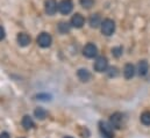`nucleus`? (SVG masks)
Wrapping results in <instances>:
<instances>
[{
	"label": "nucleus",
	"mask_w": 150,
	"mask_h": 138,
	"mask_svg": "<svg viewBox=\"0 0 150 138\" xmlns=\"http://www.w3.org/2000/svg\"><path fill=\"white\" fill-rule=\"evenodd\" d=\"M101 33L105 36H111L115 32V22L112 19H105L101 22Z\"/></svg>",
	"instance_id": "obj_1"
},
{
	"label": "nucleus",
	"mask_w": 150,
	"mask_h": 138,
	"mask_svg": "<svg viewBox=\"0 0 150 138\" xmlns=\"http://www.w3.org/2000/svg\"><path fill=\"white\" fill-rule=\"evenodd\" d=\"M99 130L103 135L104 138H113L114 137V134H113V127L111 125V123H107V122H104L101 121L99 123Z\"/></svg>",
	"instance_id": "obj_2"
},
{
	"label": "nucleus",
	"mask_w": 150,
	"mask_h": 138,
	"mask_svg": "<svg viewBox=\"0 0 150 138\" xmlns=\"http://www.w3.org/2000/svg\"><path fill=\"white\" fill-rule=\"evenodd\" d=\"M93 68L97 72H105L108 69V61L106 57L101 56V57H98L93 64Z\"/></svg>",
	"instance_id": "obj_3"
},
{
	"label": "nucleus",
	"mask_w": 150,
	"mask_h": 138,
	"mask_svg": "<svg viewBox=\"0 0 150 138\" xmlns=\"http://www.w3.org/2000/svg\"><path fill=\"white\" fill-rule=\"evenodd\" d=\"M36 42L41 48H48L52 43V37L48 33H41L36 38Z\"/></svg>",
	"instance_id": "obj_4"
},
{
	"label": "nucleus",
	"mask_w": 150,
	"mask_h": 138,
	"mask_svg": "<svg viewBox=\"0 0 150 138\" xmlns=\"http://www.w3.org/2000/svg\"><path fill=\"white\" fill-rule=\"evenodd\" d=\"M110 123L113 128L115 129H121L123 125V115L121 113H114L111 115Z\"/></svg>",
	"instance_id": "obj_5"
},
{
	"label": "nucleus",
	"mask_w": 150,
	"mask_h": 138,
	"mask_svg": "<svg viewBox=\"0 0 150 138\" xmlns=\"http://www.w3.org/2000/svg\"><path fill=\"white\" fill-rule=\"evenodd\" d=\"M83 54L87 58H94L98 55V48L93 43H87L83 49Z\"/></svg>",
	"instance_id": "obj_6"
},
{
	"label": "nucleus",
	"mask_w": 150,
	"mask_h": 138,
	"mask_svg": "<svg viewBox=\"0 0 150 138\" xmlns=\"http://www.w3.org/2000/svg\"><path fill=\"white\" fill-rule=\"evenodd\" d=\"M72 8H74V5H72L71 0H62L58 4V12L64 15L70 14L72 12Z\"/></svg>",
	"instance_id": "obj_7"
},
{
	"label": "nucleus",
	"mask_w": 150,
	"mask_h": 138,
	"mask_svg": "<svg viewBox=\"0 0 150 138\" xmlns=\"http://www.w3.org/2000/svg\"><path fill=\"white\" fill-rule=\"evenodd\" d=\"M44 8H45V12L48 15H54L58 9V5H57L56 0H45Z\"/></svg>",
	"instance_id": "obj_8"
},
{
	"label": "nucleus",
	"mask_w": 150,
	"mask_h": 138,
	"mask_svg": "<svg viewBox=\"0 0 150 138\" xmlns=\"http://www.w3.org/2000/svg\"><path fill=\"white\" fill-rule=\"evenodd\" d=\"M84 23H85V19L79 13H76L75 15L71 18V20H70L71 27H75V28H81L84 26Z\"/></svg>",
	"instance_id": "obj_9"
},
{
	"label": "nucleus",
	"mask_w": 150,
	"mask_h": 138,
	"mask_svg": "<svg viewBox=\"0 0 150 138\" xmlns=\"http://www.w3.org/2000/svg\"><path fill=\"white\" fill-rule=\"evenodd\" d=\"M135 72H136V70H135V66L133 64L128 63V64L125 65V68H123V75H125L126 79H132L135 75Z\"/></svg>",
	"instance_id": "obj_10"
},
{
	"label": "nucleus",
	"mask_w": 150,
	"mask_h": 138,
	"mask_svg": "<svg viewBox=\"0 0 150 138\" xmlns=\"http://www.w3.org/2000/svg\"><path fill=\"white\" fill-rule=\"evenodd\" d=\"M101 22H103V20H101V16L99 14H92L90 16V19H88V23H90V26L92 28L100 27L101 26Z\"/></svg>",
	"instance_id": "obj_11"
},
{
	"label": "nucleus",
	"mask_w": 150,
	"mask_h": 138,
	"mask_svg": "<svg viewBox=\"0 0 150 138\" xmlns=\"http://www.w3.org/2000/svg\"><path fill=\"white\" fill-rule=\"evenodd\" d=\"M137 73H139V75H141V77H144L147 73H148V71H149V64H148V62L147 61H141L139 64H137Z\"/></svg>",
	"instance_id": "obj_12"
},
{
	"label": "nucleus",
	"mask_w": 150,
	"mask_h": 138,
	"mask_svg": "<svg viewBox=\"0 0 150 138\" xmlns=\"http://www.w3.org/2000/svg\"><path fill=\"white\" fill-rule=\"evenodd\" d=\"M77 77H78V79H79L80 81L86 82V81H88V80L91 79V73H90L88 70H86V69H79L78 72H77Z\"/></svg>",
	"instance_id": "obj_13"
},
{
	"label": "nucleus",
	"mask_w": 150,
	"mask_h": 138,
	"mask_svg": "<svg viewBox=\"0 0 150 138\" xmlns=\"http://www.w3.org/2000/svg\"><path fill=\"white\" fill-rule=\"evenodd\" d=\"M30 36L29 35H27L26 33H20V34L18 35V43H19V45H21V46H27V45H29L30 44Z\"/></svg>",
	"instance_id": "obj_14"
},
{
	"label": "nucleus",
	"mask_w": 150,
	"mask_h": 138,
	"mask_svg": "<svg viewBox=\"0 0 150 138\" xmlns=\"http://www.w3.org/2000/svg\"><path fill=\"white\" fill-rule=\"evenodd\" d=\"M22 127L26 129V130H29V129H32V128H34V121H33V118L29 116V115H26V116H23L22 117Z\"/></svg>",
	"instance_id": "obj_15"
},
{
	"label": "nucleus",
	"mask_w": 150,
	"mask_h": 138,
	"mask_svg": "<svg viewBox=\"0 0 150 138\" xmlns=\"http://www.w3.org/2000/svg\"><path fill=\"white\" fill-rule=\"evenodd\" d=\"M57 29H58V32L61 34H68L70 32V29H71V25H69L68 22H59Z\"/></svg>",
	"instance_id": "obj_16"
},
{
	"label": "nucleus",
	"mask_w": 150,
	"mask_h": 138,
	"mask_svg": "<svg viewBox=\"0 0 150 138\" xmlns=\"http://www.w3.org/2000/svg\"><path fill=\"white\" fill-rule=\"evenodd\" d=\"M34 115H35V117H36V118H38V120H44V118L47 117L48 113H47V110H45L44 108L38 107V108H36V109H35Z\"/></svg>",
	"instance_id": "obj_17"
},
{
	"label": "nucleus",
	"mask_w": 150,
	"mask_h": 138,
	"mask_svg": "<svg viewBox=\"0 0 150 138\" xmlns=\"http://www.w3.org/2000/svg\"><path fill=\"white\" fill-rule=\"evenodd\" d=\"M140 120H141V122H142L144 125H150V111H144V113H142Z\"/></svg>",
	"instance_id": "obj_18"
},
{
	"label": "nucleus",
	"mask_w": 150,
	"mask_h": 138,
	"mask_svg": "<svg viewBox=\"0 0 150 138\" xmlns=\"http://www.w3.org/2000/svg\"><path fill=\"white\" fill-rule=\"evenodd\" d=\"M79 4H80V6H81V7H84V8L88 9V8H91V7L93 6L94 0H79Z\"/></svg>",
	"instance_id": "obj_19"
},
{
	"label": "nucleus",
	"mask_w": 150,
	"mask_h": 138,
	"mask_svg": "<svg viewBox=\"0 0 150 138\" xmlns=\"http://www.w3.org/2000/svg\"><path fill=\"white\" fill-rule=\"evenodd\" d=\"M107 74H108V77L110 78H115L117 74H119V70L117 68H115V66H112V68H110V69H107Z\"/></svg>",
	"instance_id": "obj_20"
},
{
	"label": "nucleus",
	"mask_w": 150,
	"mask_h": 138,
	"mask_svg": "<svg viewBox=\"0 0 150 138\" xmlns=\"http://www.w3.org/2000/svg\"><path fill=\"white\" fill-rule=\"evenodd\" d=\"M122 51H123V49H122L121 46H115V48H113L112 49L113 56L116 57V58H119V57L122 55Z\"/></svg>",
	"instance_id": "obj_21"
},
{
	"label": "nucleus",
	"mask_w": 150,
	"mask_h": 138,
	"mask_svg": "<svg viewBox=\"0 0 150 138\" xmlns=\"http://www.w3.org/2000/svg\"><path fill=\"white\" fill-rule=\"evenodd\" d=\"M5 30H4V28L2 27H0V41H2L4 38H5Z\"/></svg>",
	"instance_id": "obj_22"
},
{
	"label": "nucleus",
	"mask_w": 150,
	"mask_h": 138,
	"mask_svg": "<svg viewBox=\"0 0 150 138\" xmlns=\"http://www.w3.org/2000/svg\"><path fill=\"white\" fill-rule=\"evenodd\" d=\"M0 138H11V137H9V135L7 132H1L0 134Z\"/></svg>",
	"instance_id": "obj_23"
},
{
	"label": "nucleus",
	"mask_w": 150,
	"mask_h": 138,
	"mask_svg": "<svg viewBox=\"0 0 150 138\" xmlns=\"http://www.w3.org/2000/svg\"><path fill=\"white\" fill-rule=\"evenodd\" d=\"M64 138H74V137H71V136H65Z\"/></svg>",
	"instance_id": "obj_24"
}]
</instances>
